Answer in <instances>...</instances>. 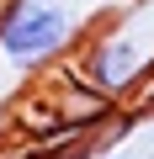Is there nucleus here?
I'll use <instances>...</instances> for the list:
<instances>
[{"label":"nucleus","mask_w":154,"mask_h":159,"mask_svg":"<svg viewBox=\"0 0 154 159\" xmlns=\"http://www.w3.org/2000/svg\"><path fill=\"white\" fill-rule=\"evenodd\" d=\"M69 69L112 106H133L154 80V0H133V6L101 16L80 37Z\"/></svg>","instance_id":"1"},{"label":"nucleus","mask_w":154,"mask_h":159,"mask_svg":"<svg viewBox=\"0 0 154 159\" xmlns=\"http://www.w3.org/2000/svg\"><path fill=\"white\" fill-rule=\"evenodd\" d=\"M96 21L101 16L91 0H0V69L16 80H43L74 58Z\"/></svg>","instance_id":"2"},{"label":"nucleus","mask_w":154,"mask_h":159,"mask_svg":"<svg viewBox=\"0 0 154 159\" xmlns=\"http://www.w3.org/2000/svg\"><path fill=\"white\" fill-rule=\"evenodd\" d=\"M101 159H128V154H101Z\"/></svg>","instance_id":"3"}]
</instances>
